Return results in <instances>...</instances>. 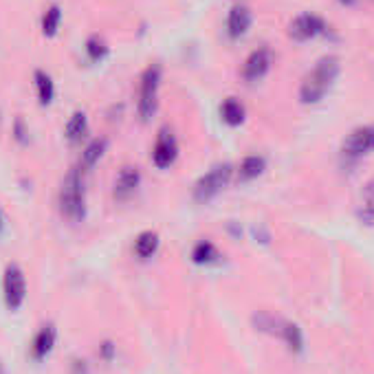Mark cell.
I'll return each mask as SVG.
<instances>
[{"instance_id":"1","label":"cell","mask_w":374,"mask_h":374,"mask_svg":"<svg viewBox=\"0 0 374 374\" xmlns=\"http://www.w3.org/2000/svg\"><path fill=\"white\" fill-rule=\"evenodd\" d=\"M57 205H60V214L68 223L79 225L86 220V181H84V170L81 168L68 170V174L60 185Z\"/></svg>"},{"instance_id":"2","label":"cell","mask_w":374,"mask_h":374,"mask_svg":"<svg viewBox=\"0 0 374 374\" xmlns=\"http://www.w3.org/2000/svg\"><path fill=\"white\" fill-rule=\"evenodd\" d=\"M339 71H342V64H339L337 55H324L322 60L313 66V71L302 79L299 86V101L302 104H317L322 101L328 90L333 88V84L339 77Z\"/></svg>"},{"instance_id":"3","label":"cell","mask_w":374,"mask_h":374,"mask_svg":"<svg viewBox=\"0 0 374 374\" xmlns=\"http://www.w3.org/2000/svg\"><path fill=\"white\" fill-rule=\"evenodd\" d=\"M163 79L161 64H150L139 77V101L137 112L141 117V121H150L159 110V88Z\"/></svg>"},{"instance_id":"4","label":"cell","mask_w":374,"mask_h":374,"mask_svg":"<svg viewBox=\"0 0 374 374\" xmlns=\"http://www.w3.org/2000/svg\"><path fill=\"white\" fill-rule=\"evenodd\" d=\"M231 174H233V168L229 166V163H220V166H216L207 174H203V177L198 179L194 185V201L209 203L212 198H216L229 185Z\"/></svg>"},{"instance_id":"5","label":"cell","mask_w":374,"mask_h":374,"mask_svg":"<svg viewBox=\"0 0 374 374\" xmlns=\"http://www.w3.org/2000/svg\"><path fill=\"white\" fill-rule=\"evenodd\" d=\"M3 295H5V306L11 313L20 311V306L27 299V277L18 264H7V268H5Z\"/></svg>"},{"instance_id":"6","label":"cell","mask_w":374,"mask_h":374,"mask_svg":"<svg viewBox=\"0 0 374 374\" xmlns=\"http://www.w3.org/2000/svg\"><path fill=\"white\" fill-rule=\"evenodd\" d=\"M152 166L157 170H170L174 163L179 159V141L174 132L170 128H161L157 139H155V146H152Z\"/></svg>"},{"instance_id":"7","label":"cell","mask_w":374,"mask_h":374,"mask_svg":"<svg viewBox=\"0 0 374 374\" xmlns=\"http://www.w3.org/2000/svg\"><path fill=\"white\" fill-rule=\"evenodd\" d=\"M374 152V126H361L353 130L342 146V155L346 161H359Z\"/></svg>"},{"instance_id":"8","label":"cell","mask_w":374,"mask_h":374,"mask_svg":"<svg viewBox=\"0 0 374 374\" xmlns=\"http://www.w3.org/2000/svg\"><path fill=\"white\" fill-rule=\"evenodd\" d=\"M322 33H326V22L317 14H302L288 27V36L297 42H308L322 36Z\"/></svg>"},{"instance_id":"9","label":"cell","mask_w":374,"mask_h":374,"mask_svg":"<svg viewBox=\"0 0 374 374\" xmlns=\"http://www.w3.org/2000/svg\"><path fill=\"white\" fill-rule=\"evenodd\" d=\"M271 64H273V53L271 49H266V46H260V49H255L249 57L247 62L242 66V77L253 84V81H260L268 71H271Z\"/></svg>"},{"instance_id":"10","label":"cell","mask_w":374,"mask_h":374,"mask_svg":"<svg viewBox=\"0 0 374 374\" xmlns=\"http://www.w3.org/2000/svg\"><path fill=\"white\" fill-rule=\"evenodd\" d=\"M139 185H141V172H139V168L124 166L115 179L112 194L117 201H128V198H132L137 194Z\"/></svg>"},{"instance_id":"11","label":"cell","mask_w":374,"mask_h":374,"mask_svg":"<svg viewBox=\"0 0 374 374\" xmlns=\"http://www.w3.org/2000/svg\"><path fill=\"white\" fill-rule=\"evenodd\" d=\"M251 22H253V16H251V9L247 5L231 7L229 16H227V33H229V38L231 40L242 38L244 33L251 29Z\"/></svg>"},{"instance_id":"12","label":"cell","mask_w":374,"mask_h":374,"mask_svg":"<svg viewBox=\"0 0 374 374\" xmlns=\"http://www.w3.org/2000/svg\"><path fill=\"white\" fill-rule=\"evenodd\" d=\"M55 339H57V331L53 324H44L42 328L36 333L31 342V357L36 361H42L51 355V350L55 346Z\"/></svg>"},{"instance_id":"13","label":"cell","mask_w":374,"mask_h":374,"mask_svg":"<svg viewBox=\"0 0 374 374\" xmlns=\"http://www.w3.org/2000/svg\"><path fill=\"white\" fill-rule=\"evenodd\" d=\"M108 150V139L106 137H95L92 141H88V146L84 148V152H81V161H79V168L88 172L97 166V163L101 161V157L106 155Z\"/></svg>"},{"instance_id":"14","label":"cell","mask_w":374,"mask_h":374,"mask_svg":"<svg viewBox=\"0 0 374 374\" xmlns=\"http://www.w3.org/2000/svg\"><path fill=\"white\" fill-rule=\"evenodd\" d=\"M86 135H88V117L84 110H75L64 128V137L68 139V144H79Z\"/></svg>"},{"instance_id":"15","label":"cell","mask_w":374,"mask_h":374,"mask_svg":"<svg viewBox=\"0 0 374 374\" xmlns=\"http://www.w3.org/2000/svg\"><path fill=\"white\" fill-rule=\"evenodd\" d=\"M264 170H266V159L260 155H249V157L242 159L240 168H238V181L249 183L253 179H258Z\"/></svg>"},{"instance_id":"16","label":"cell","mask_w":374,"mask_h":374,"mask_svg":"<svg viewBox=\"0 0 374 374\" xmlns=\"http://www.w3.org/2000/svg\"><path fill=\"white\" fill-rule=\"evenodd\" d=\"M159 244H161V238H159L157 231H141L135 238V253H137V258H141V260L152 258V255L159 251Z\"/></svg>"},{"instance_id":"17","label":"cell","mask_w":374,"mask_h":374,"mask_svg":"<svg viewBox=\"0 0 374 374\" xmlns=\"http://www.w3.org/2000/svg\"><path fill=\"white\" fill-rule=\"evenodd\" d=\"M244 106H242V101L236 99V97H227L223 101V106H220V117H223V121L231 128H236L244 121Z\"/></svg>"},{"instance_id":"18","label":"cell","mask_w":374,"mask_h":374,"mask_svg":"<svg viewBox=\"0 0 374 374\" xmlns=\"http://www.w3.org/2000/svg\"><path fill=\"white\" fill-rule=\"evenodd\" d=\"M359 218L366 225H374V179L364 185L361 192V205H359Z\"/></svg>"},{"instance_id":"19","label":"cell","mask_w":374,"mask_h":374,"mask_svg":"<svg viewBox=\"0 0 374 374\" xmlns=\"http://www.w3.org/2000/svg\"><path fill=\"white\" fill-rule=\"evenodd\" d=\"M33 79H36V90H38V99L42 106H49L55 97V84H53V77L44 71H36L33 73Z\"/></svg>"},{"instance_id":"20","label":"cell","mask_w":374,"mask_h":374,"mask_svg":"<svg viewBox=\"0 0 374 374\" xmlns=\"http://www.w3.org/2000/svg\"><path fill=\"white\" fill-rule=\"evenodd\" d=\"M218 260V249L212 240H198L192 249V262L196 264H212Z\"/></svg>"},{"instance_id":"21","label":"cell","mask_w":374,"mask_h":374,"mask_svg":"<svg viewBox=\"0 0 374 374\" xmlns=\"http://www.w3.org/2000/svg\"><path fill=\"white\" fill-rule=\"evenodd\" d=\"M60 22H62V9L60 5H51L49 9L44 11L42 16V33L46 38H53L57 29H60Z\"/></svg>"},{"instance_id":"22","label":"cell","mask_w":374,"mask_h":374,"mask_svg":"<svg viewBox=\"0 0 374 374\" xmlns=\"http://www.w3.org/2000/svg\"><path fill=\"white\" fill-rule=\"evenodd\" d=\"M286 342V346L291 348V353H302L304 350V335L297 324H284L282 335H279Z\"/></svg>"},{"instance_id":"23","label":"cell","mask_w":374,"mask_h":374,"mask_svg":"<svg viewBox=\"0 0 374 374\" xmlns=\"http://www.w3.org/2000/svg\"><path fill=\"white\" fill-rule=\"evenodd\" d=\"M86 55H88V60L90 62H101L104 57L108 55V44L104 38L99 36H90L86 40Z\"/></svg>"},{"instance_id":"24","label":"cell","mask_w":374,"mask_h":374,"mask_svg":"<svg viewBox=\"0 0 374 374\" xmlns=\"http://www.w3.org/2000/svg\"><path fill=\"white\" fill-rule=\"evenodd\" d=\"M255 326H258L260 331H266V333H277L282 335V328H284V322H279L277 317H273V315L268 313H260L258 317H255Z\"/></svg>"},{"instance_id":"25","label":"cell","mask_w":374,"mask_h":374,"mask_svg":"<svg viewBox=\"0 0 374 374\" xmlns=\"http://www.w3.org/2000/svg\"><path fill=\"white\" fill-rule=\"evenodd\" d=\"M14 132H16V141H20V144H27V130H25V124H22V119H18L16 121V126H14Z\"/></svg>"},{"instance_id":"26","label":"cell","mask_w":374,"mask_h":374,"mask_svg":"<svg viewBox=\"0 0 374 374\" xmlns=\"http://www.w3.org/2000/svg\"><path fill=\"white\" fill-rule=\"evenodd\" d=\"M99 350H101V357L106 359V361H110L112 355H115V346H112V342H104Z\"/></svg>"},{"instance_id":"27","label":"cell","mask_w":374,"mask_h":374,"mask_svg":"<svg viewBox=\"0 0 374 374\" xmlns=\"http://www.w3.org/2000/svg\"><path fill=\"white\" fill-rule=\"evenodd\" d=\"M339 3H342V5H353L355 0H339Z\"/></svg>"},{"instance_id":"28","label":"cell","mask_w":374,"mask_h":374,"mask_svg":"<svg viewBox=\"0 0 374 374\" xmlns=\"http://www.w3.org/2000/svg\"><path fill=\"white\" fill-rule=\"evenodd\" d=\"M3 223H5V218H3V212H0V229H3Z\"/></svg>"},{"instance_id":"29","label":"cell","mask_w":374,"mask_h":374,"mask_svg":"<svg viewBox=\"0 0 374 374\" xmlns=\"http://www.w3.org/2000/svg\"><path fill=\"white\" fill-rule=\"evenodd\" d=\"M0 374H3V366H0Z\"/></svg>"}]
</instances>
